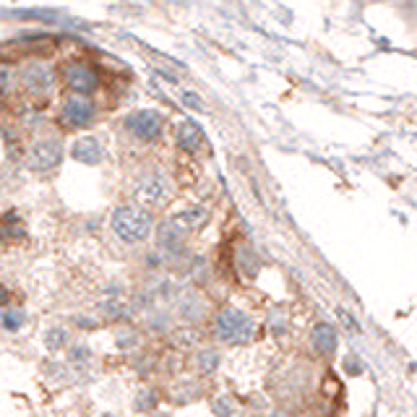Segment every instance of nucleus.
I'll use <instances>...</instances> for the list:
<instances>
[{"mask_svg": "<svg viewBox=\"0 0 417 417\" xmlns=\"http://www.w3.org/2000/svg\"><path fill=\"white\" fill-rule=\"evenodd\" d=\"M186 102L191 104V107H196V110H201V102L196 100V94H186Z\"/></svg>", "mask_w": 417, "mask_h": 417, "instance_id": "obj_20", "label": "nucleus"}, {"mask_svg": "<svg viewBox=\"0 0 417 417\" xmlns=\"http://www.w3.org/2000/svg\"><path fill=\"white\" fill-rule=\"evenodd\" d=\"M65 81H68V86H71L76 94H89L94 92V86H97V74H94L89 65L76 63L65 71Z\"/></svg>", "mask_w": 417, "mask_h": 417, "instance_id": "obj_7", "label": "nucleus"}, {"mask_svg": "<svg viewBox=\"0 0 417 417\" xmlns=\"http://www.w3.org/2000/svg\"><path fill=\"white\" fill-rule=\"evenodd\" d=\"M65 342H68V334H65L63 329H50V331H47L45 344H47V350H50V353H55V350H60V347H63Z\"/></svg>", "mask_w": 417, "mask_h": 417, "instance_id": "obj_14", "label": "nucleus"}, {"mask_svg": "<svg viewBox=\"0 0 417 417\" xmlns=\"http://www.w3.org/2000/svg\"><path fill=\"white\" fill-rule=\"evenodd\" d=\"M157 417H170V415H157Z\"/></svg>", "mask_w": 417, "mask_h": 417, "instance_id": "obj_21", "label": "nucleus"}, {"mask_svg": "<svg viewBox=\"0 0 417 417\" xmlns=\"http://www.w3.org/2000/svg\"><path fill=\"white\" fill-rule=\"evenodd\" d=\"M214 412H217V415H222L224 412V417H232V407L227 404V399H222V402H214Z\"/></svg>", "mask_w": 417, "mask_h": 417, "instance_id": "obj_17", "label": "nucleus"}, {"mask_svg": "<svg viewBox=\"0 0 417 417\" xmlns=\"http://www.w3.org/2000/svg\"><path fill=\"white\" fill-rule=\"evenodd\" d=\"M183 235H186V232L170 219V222H165L159 227V248L167 250V253H177L180 245H183Z\"/></svg>", "mask_w": 417, "mask_h": 417, "instance_id": "obj_9", "label": "nucleus"}, {"mask_svg": "<svg viewBox=\"0 0 417 417\" xmlns=\"http://www.w3.org/2000/svg\"><path fill=\"white\" fill-rule=\"evenodd\" d=\"M21 324H24V313H21V310H8V313L3 315V326H6L8 331H19Z\"/></svg>", "mask_w": 417, "mask_h": 417, "instance_id": "obj_16", "label": "nucleus"}, {"mask_svg": "<svg viewBox=\"0 0 417 417\" xmlns=\"http://www.w3.org/2000/svg\"><path fill=\"white\" fill-rule=\"evenodd\" d=\"M125 125L133 136H139L141 141H154L162 133V115L154 110H139L130 112L125 118Z\"/></svg>", "mask_w": 417, "mask_h": 417, "instance_id": "obj_3", "label": "nucleus"}, {"mask_svg": "<svg viewBox=\"0 0 417 417\" xmlns=\"http://www.w3.org/2000/svg\"><path fill=\"white\" fill-rule=\"evenodd\" d=\"M71 154L74 159L83 162V165H97V162H102V146H100V141L94 139V136H83L74 144L71 149Z\"/></svg>", "mask_w": 417, "mask_h": 417, "instance_id": "obj_8", "label": "nucleus"}, {"mask_svg": "<svg viewBox=\"0 0 417 417\" xmlns=\"http://www.w3.org/2000/svg\"><path fill=\"white\" fill-rule=\"evenodd\" d=\"M53 81H55V74H53L47 65L34 63L27 71V86L29 89H34V92H45V89H50Z\"/></svg>", "mask_w": 417, "mask_h": 417, "instance_id": "obj_10", "label": "nucleus"}, {"mask_svg": "<svg viewBox=\"0 0 417 417\" xmlns=\"http://www.w3.org/2000/svg\"><path fill=\"white\" fill-rule=\"evenodd\" d=\"M112 230L123 242H141L151 232V214L141 206H121L112 214Z\"/></svg>", "mask_w": 417, "mask_h": 417, "instance_id": "obj_1", "label": "nucleus"}, {"mask_svg": "<svg viewBox=\"0 0 417 417\" xmlns=\"http://www.w3.org/2000/svg\"><path fill=\"white\" fill-rule=\"evenodd\" d=\"M172 222H175L183 232L196 230V227H201V224L206 222V212L204 209H198V206H193V209H186V212H177L175 217H172Z\"/></svg>", "mask_w": 417, "mask_h": 417, "instance_id": "obj_13", "label": "nucleus"}, {"mask_svg": "<svg viewBox=\"0 0 417 417\" xmlns=\"http://www.w3.org/2000/svg\"><path fill=\"white\" fill-rule=\"evenodd\" d=\"M201 141H204V133L198 125L193 123H183L180 128H177V146L186 149V151H198L201 149Z\"/></svg>", "mask_w": 417, "mask_h": 417, "instance_id": "obj_11", "label": "nucleus"}, {"mask_svg": "<svg viewBox=\"0 0 417 417\" xmlns=\"http://www.w3.org/2000/svg\"><path fill=\"white\" fill-rule=\"evenodd\" d=\"M217 365H219V355L214 353V350H206V353L198 355V368L204 373H214Z\"/></svg>", "mask_w": 417, "mask_h": 417, "instance_id": "obj_15", "label": "nucleus"}, {"mask_svg": "<svg viewBox=\"0 0 417 417\" xmlns=\"http://www.w3.org/2000/svg\"><path fill=\"white\" fill-rule=\"evenodd\" d=\"M60 159H63V146L53 139H45V141H37V144L32 146L27 165L32 167V170H37V172H47V170L57 167Z\"/></svg>", "mask_w": 417, "mask_h": 417, "instance_id": "obj_4", "label": "nucleus"}, {"mask_svg": "<svg viewBox=\"0 0 417 417\" xmlns=\"http://www.w3.org/2000/svg\"><path fill=\"white\" fill-rule=\"evenodd\" d=\"M214 334L227 344L248 342L250 334H253V321L242 310L224 308L222 313L217 315V321H214Z\"/></svg>", "mask_w": 417, "mask_h": 417, "instance_id": "obj_2", "label": "nucleus"}, {"mask_svg": "<svg viewBox=\"0 0 417 417\" xmlns=\"http://www.w3.org/2000/svg\"><path fill=\"white\" fill-rule=\"evenodd\" d=\"M8 76H11L8 65H0V86H6V83H8Z\"/></svg>", "mask_w": 417, "mask_h": 417, "instance_id": "obj_18", "label": "nucleus"}, {"mask_svg": "<svg viewBox=\"0 0 417 417\" xmlns=\"http://www.w3.org/2000/svg\"><path fill=\"white\" fill-rule=\"evenodd\" d=\"M76 357H78V360H86V357H89V350H86V347H78V350H74V360Z\"/></svg>", "mask_w": 417, "mask_h": 417, "instance_id": "obj_19", "label": "nucleus"}, {"mask_svg": "<svg viewBox=\"0 0 417 417\" xmlns=\"http://www.w3.org/2000/svg\"><path fill=\"white\" fill-rule=\"evenodd\" d=\"M313 347L318 350L321 355H331L336 350V331H334L329 324H318L313 329Z\"/></svg>", "mask_w": 417, "mask_h": 417, "instance_id": "obj_12", "label": "nucleus"}, {"mask_svg": "<svg viewBox=\"0 0 417 417\" xmlns=\"http://www.w3.org/2000/svg\"><path fill=\"white\" fill-rule=\"evenodd\" d=\"M136 198L144 201V204H162V201H167L170 198V183H167V177L159 175V172L141 177L139 186H136Z\"/></svg>", "mask_w": 417, "mask_h": 417, "instance_id": "obj_6", "label": "nucleus"}, {"mask_svg": "<svg viewBox=\"0 0 417 417\" xmlns=\"http://www.w3.org/2000/svg\"><path fill=\"white\" fill-rule=\"evenodd\" d=\"M60 118L68 128H83V125H89L94 118V104L83 97V94H74V97H68L63 104V110H60Z\"/></svg>", "mask_w": 417, "mask_h": 417, "instance_id": "obj_5", "label": "nucleus"}]
</instances>
